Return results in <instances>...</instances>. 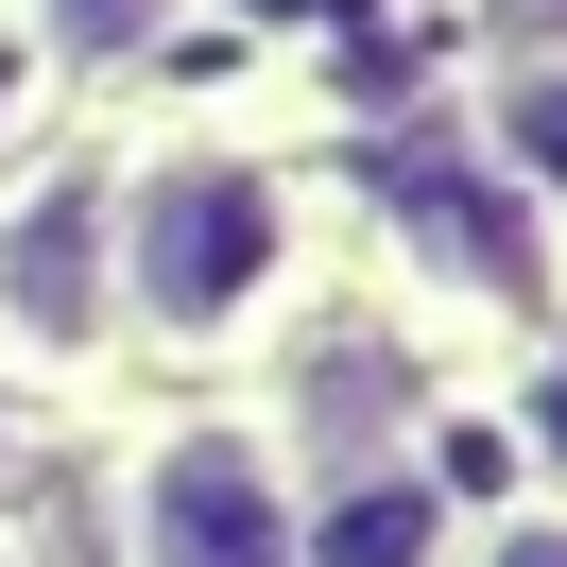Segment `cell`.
Listing matches in <instances>:
<instances>
[{
  "label": "cell",
  "mask_w": 567,
  "mask_h": 567,
  "mask_svg": "<svg viewBox=\"0 0 567 567\" xmlns=\"http://www.w3.org/2000/svg\"><path fill=\"white\" fill-rule=\"evenodd\" d=\"M292 258V207L258 155H155L138 189H121V292H138L173 344H224V327H258V292H276Z\"/></svg>",
  "instance_id": "6da1fadb"
},
{
  "label": "cell",
  "mask_w": 567,
  "mask_h": 567,
  "mask_svg": "<svg viewBox=\"0 0 567 567\" xmlns=\"http://www.w3.org/2000/svg\"><path fill=\"white\" fill-rule=\"evenodd\" d=\"M498 138H516L533 189H567V70H516V86H498Z\"/></svg>",
  "instance_id": "8992f818"
},
{
  "label": "cell",
  "mask_w": 567,
  "mask_h": 567,
  "mask_svg": "<svg viewBox=\"0 0 567 567\" xmlns=\"http://www.w3.org/2000/svg\"><path fill=\"white\" fill-rule=\"evenodd\" d=\"M292 567H447V464H379L327 498V533H292Z\"/></svg>",
  "instance_id": "5b68a950"
},
{
  "label": "cell",
  "mask_w": 567,
  "mask_h": 567,
  "mask_svg": "<svg viewBox=\"0 0 567 567\" xmlns=\"http://www.w3.org/2000/svg\"><path fill=\"white\" fill-rule=\"evenodd\" d=\"M0 567H18V550H0Z\"/></svg>",
  "instance_id": "7c38bea8"
},
{
  "label": "cell",
  "mask_w": 567,
  "mask_h": 567,
  "mask_svg": "<svg viewBox=\"0 0 567 567\" xmlns=\"http://www.w3.org/2000/svg\"><path fill=\"white\" fill-rule=\"evenodd\" d=\"M482 567H567V533H498V550Z\"/></svg>",
  "instance_id": "9c48e42d"
},
{
  "label": "cell",
  "mask_w": 567,
  "mask_h": 567,
  "mask_svg": "<svg viewBox=\"0 0 567 567\" xmlns=\"http://www.w3.org/2000/svg\"><path fill=\"white\" fill-rule=\"evenodd\" d=\"M70 52H138V35H173V0H35Z\"/></svg>",
  "instance_id": "52a82bcc"
},
{
  "label": "cell",
  "mask_w": 567,
  "mask_h": 567,
  "mask_svg": "<svg viewBox=\"0 0 567 567\" xmlns=\"http://www.w3.org/2000/svg\"><path fill=\"white\" fill-rule=\"evenodd\" d=\"M18 121H35V35L0 18V138H18Z\"/></svg>",
  "instance_id": "ba28073f"
},
{
  "label": "cell",
  "mask_w": 567,
  "mask_h": 567,
  "mask_svg": "<svg viewBox=\"0 0 567 567\" xmlns=\"http://www.w3.org/2000/svg\"><path fill=\"white\" fill-rule=\"evenodd\" d=\"M138 567H292V482L258 430H173L138 464Z\"/></svg>",
  "instance_id": "7a4b0ae2"
},
{
  "label": "cell",
  "mask_w": 567,
  "mask_h": 567,
  "mask_svg": "<svg viewBox=\"0 0 567 567\" xmlns=\"http://www.w3.org/2000/svg\"><path fill=\"white\" fill-rule=\"evenodd\" d=\"M533 430H550V464H567V361H550V395H533Z\"/></svg>",
  "instance_id": "30bf717a"
},
{
  "label": "cell",
  "mask_w": 567,
  "mask_h": 567,
  "mask_svg": "<svg viewBox=\"0 0 567 567\" xmlns=\"http://www.w3.org/2000/svg\"><path fill=\"white\" fill-rule=\"evenodd\" d=\"M516 18H533V35H567V0H516Z\"/></svg>",
  "instance_id": "8fae6325"
},
{
  "label": "cell",
  "mask_w": 567,
  "mask_h": 567,
  "mask_svg": "<svg viewBox=\"0 0 567 567\" xmlns=\"http://www.w3.org/2000/svg\"><path fill=\"white\" fill-rule=\"evenodd\" d=\"M104 276H121L104 173H52L35 207L0 224V344H18V361H86V344H104Z\"/></svg>",
  "instance_id": "3957f363"
},
{
  "label": "cell",
  "mask_w": 567,
  "mask_h": 567,
  "mask_svg": "<svg viewBox=\"0 0 567 567\" xmlns=\"http://www.w3.org/2000/svg\"><path fill=\"white\" fill-rule=\"evenodd\" d=\"M395 207H413V224H430V241H447L482 292H533V207H516L498 173H464L447 138H395Z\"/></svg>",
  "instance_id": "277c9868"
}]
</instances>
